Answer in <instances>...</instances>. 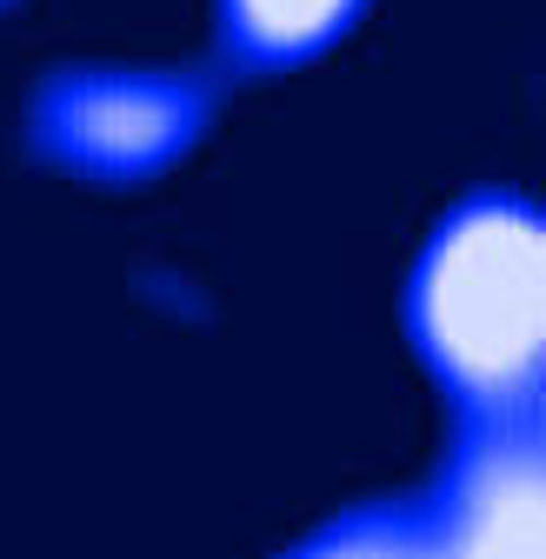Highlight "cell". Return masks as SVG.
<instances>
[{
	"instance_id": "1",
	"label": "cell",
	"mask_w": 546,
	"mask_h": 559,
	"mask_svg": "<svg viewBox=\"0 0 546 559\" xmlns=\"http://www.w3.org/2000/svg\"><path fill=\"white\" fill-rule=\"evenodd\" d=\"M414 340L480 427H533L539 400V221L520 200H466L414 273Z\"/></svg>"
},
{
	"instance_id": "2",
	"label": "cell",
	"mask_w": 546,
	"mask_h": 559,
	"mask_svg": "<svg viewBox=\"0 0 546 559\" xmlns=\"http://www.w3.org/2000/svg\"><path fill=\"white\" fill-rule=\"evenodd\" d=\"M453 552H533L539 546V460L533 427H487V440L453 473V500L440 520Z\"/></svg>"
},
{
	"instance_id": "3",
	"label": "cell",
	"mask_w": 546,
	"mask_h": 559,
	"mask_svg": "<svg viewBox=\"0 0 546 559\" xmlns=\"http://www.w3.org/2000/svg\"><path fill=\"white\" fill-rule=\"evenodd\" d=\"M227 47L253 67H287L327 47L340 27L360 14V0H221Z\"/></svg>"
}]
</instances>
